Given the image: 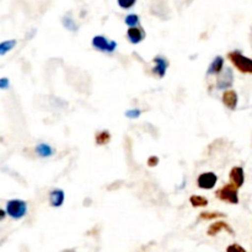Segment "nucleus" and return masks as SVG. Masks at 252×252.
<instances>
[{
    "mask_svg": "<svg viewBox=\"0 0 252 252\" xmlns=\"http://www.w3.org/2000/svg\"><path fill=\"white\" fill-rule=\"evenodd\" d=\"M228 59L240 73L252 74V59L244 56L240 51L229 52Z\"/></svg>",
    "mask_w": 252,
    "mask_h": 252,
    "instance_id": "nucleus-1",
    "label": "nucleus"
},
{
    "mask_svg": "<svg viewBox=\"0 0 252 252\" xmlns=\"http://www.w3.org/2000/svg\"><path fill=\"white\" fill-rule=\"evenodd\" d=\"M217 198H219L220 201L226 202V203L230 204H238L239 203V189L233 185L231 182L224 185L221 189H219L216 192Z\"/></svg>",
    "mask_w": 252,
    "mask_h": 252,
    "instance_id": "nucleus-2",
    "label": "nucleus"
},
{
    "mask_svg": "<svg viewBox=\"0 0 252 252\" xmlns=\"http://www.w3.org/2000/svg\"><path fill=\"white\" fill-rule=\"evenodd\" d=\"M6 214L10 218L19 220L22 219L27 213V203L22 199H11L6 202Z\"/></svg>",
    "mask_w": 252,
    "mask_h": 252,
    "instance_id": "nucleus-3",
    "label": "nucleus"
},
{
    "mask_svg": "<svg viewBox=\"0 0 252 252\" xmlns=\"http://www.w3.org/2000/svg\"><path fill=\"white\" fill-rule=\"evenodd\" d=\"M93 46L97 51L103 52V53H113L117 48V43L115 41H110L105 36L97 34L93 38Z\"/></svg>",
    "mask_w": 252,
    "mask_h": 252,
    "instance_id": "nucleus-4",
    "label": "nucleus"
},
{
    "mask_svg": "<svg viewBox=\"0 0 252 252\" xmlns=\"http://www.w3.org/2000/svg\"><path fill=\"white\" fill-rule=\"evenodd\" d=\"M218 182V176L214 172H202L197 179V186L202 189H212Z\"/></svg>",
    "mask_w": 252,
    "mask_h": 252,
    "instance_id": "nucleus-5",
    "label": "nucleus"
},
{
    "mask_svg": "<svg viewBox=\"0 0 252 252\" xmlns=\"http://www.w3.org/2000/svg\"><path fill=\"white\" fill-rule=\"evenodd\" d=\"M234 83V74L231 68L223 69L220 74L218 76V80H217V88L219 90H226V89L231 88Z\"/></svg>",
    "mask_w": 252,
    "mask_h": 252,
    "instance_id": "nucleus-6",
    "label": "nucleus"
},
{
    "mask_svg": "<svg viewBox=\"0 0 252 252\" xmlns=\"http://www.w3.org/2000/svg\"><path fill=\"white\" fill-rule=\"evenodd\" d=\"M221 231H226V233H229L230 235H234L233 228H231L228 223H225V221H221V220L214 221L213 224H211L208 228V230H207V235L217 236L219 233H221Z\"/></svg>",
    "mask_w": 252,
    "mask_h": 252,
    "instance_id": "nucleus-7",
    "label": "nucleus"
},
{
    "mask_svg": "<svg viewBox=\"0 0 252 252\" xmlns=\"http://www.w3.org/2000/svg\"><path fill=\"white\" fill-rule=\"evenodd\" d=\"M229 180L233 185H235L238 189L243 187V185L245 184V172L241 166H234L230 170V174H229Z\"/></svg>",
    "mask_w": 252,
    "mask_h": 252,
    "instance_id": "nucleus-8",
    "label": "nucleus"
},
{
    "mask_svg": "<svg viewBox=\"0 0 252 252\" xmlns=\"http://www.w3.org/2000/svg\"><path fill=\"white\" fill-rule=\"evenodd\" d=\"M153 62H154L155 64L154 68H153V73H154L155 75L159 76V78H164L165 74H166L167 68H169V62L161 56H157L153 59Z\"/></svg>",
    "mask_w": 252,
    "mask_h": 252,
    "instance_id": "nucleus-9",
    "label": "nucleus"
},
{
    "mask_svg": "<svg viewBox=\"0 0 252 252\" xmlns=\"http://www.w3.org/2000/svg\"><path fill=\"white\" fill-rule=\"evenodd\" d=\"M221 100H223L224 106H226L229 110H235L239 102L238 93H236L235 90H225L224 91Z\"/></svg>",
    "mask_w": 252,
    "mask_h": 252,
    "instance_id": "nucleus-10",
    "label": "nucleus"
},
{
    "mask_svg": "<svg viewBox=\"0 0 252 252\" xmlns=\"http://www.w3.org/2000/svg\"><path fill=\"white\" fill-rule=\"evenodd\" d=\"M145 32L144 30L140 29V27H129L127 31V38L129 39L130 43L138 44L144 39Z\"/></svg>",
    "mask_w": 252,
    "mask_h": 252,
    "instance_id": "nucleus-11",
    "label": "nucleus"
},
{
    "mask_svg": "<svg viewBox=\"0 0 252 252\" xmlns=\"http://www.w3.org/2000/svg\"><path fill=\"white\" fill-rule=\"evenodd\" d=\"M64 198H65L64 191L61 189H52L51 193H49V203H51V206L54 207V208H58V207L63 206Z\"/></svg>",
    "mask_w": 252,
    "mask_h": 252,
    "instance_id": "nucleus-12",
    "label": "nucleus"
},
{
    "mask_svg": "<svg viewBox=\"0 0 252 252\" xmlns=\"http://www.w3.org/2000/svg\"><path fill=\"white\" fill-rule=\"evenodd\" d=\"M224 69V58L223 57L218 56L212 61L211 65H209L207 74L208 75H219Z\"/></svg>",
    "mask_w": 252,
    "mask_h": 252,
    "instance_id": "nucleus-13",
    "label": "nucleus"
},
{
    "mask_svg": "<svg viewBox=\"0 0 252 252\" xmlns=\"http://www.w3.org/2000/svg\"><path fill=\"white\" fill-rule=\"evenodd\" d=\"M189 203L194 208H202V207L208 206V199L203 196H197V194H194V196L189 197Z\"/></svg>",
    "mask_w": 252,
    "mask_h": 252,
    "instance_id": "nucleus-14",
    "label": "nucleus"
},
{
    "mask_svg": "<svg viewBox=\"0 0 252 252\" xmlns=\"http://www.w3.org/2000/svg\"><path fill=\"white\" fill-rule=\"evenodd\" d=\"M36 153L42 158H48L53 154V149H52L51 145L46 144V143H41L36 147Z\"/></svg>",
    "mask_w": 252,
    "mask_h": 252,
    "instance_id": "nucleus-15",
    "label": "nucleus"
},
{
    "mask_svg": "<svg viewBox=\"0 0 252 252\" xmlns=\"http://www.w3.org/2000/svg\"><path fill=\"white\" fill-rule=\"evenodd\" d=\"M111 140V133L108 130H101L96 134L95 142L97 145H106Z\"/></svg>",
    "mask_w": 252,
    "mask_h": 252,
    "instance_id": "nucleus-16",
    "label": "nucleus"
},
{
    "mask_svg": "<svg viewBox=\"0 0 252 252\" xmlns=\"http://www.w3.org/2000/svg\"><path fill=\"white\" fill-rule=\"evenodd\" d=\"M199 218H201L202 220H213V219L225 218V214L219 213V212H202V213L199 214Z\"/></svg>",
    "mask_w": 252,
    "mask_h": 252,
    "instance_id": "nucleus-17",
    "label": "nucleus"
},
{
    "mask_svg": "<svg viewBox=\"0 0 252 252\" xmlns=\"http://www.w3.org/2000/svg\"><path fill=\"white\" fill-rule=\"evenodd\" d=\"M16 46V39H10V41H4L0 43V56H5L6 52L11 51Z\"/></svg>",
    "mask_w": 252,
    "mask_h": 252,
    "instance_id": "nucleus-18",
    "label": "nucleus"
},
{
    "mask_svg": "<svg viewBox=\"0 0 252 252\" xmlns=\"http://www.w3.org/2000/svg\"><path fill=\"white\" fill-rule=\"evenodd\" d=\"M139 22H140L139 16H138V15H135V14L127 15V16H126V19H125V24L127 25V26H129V27L138 26V25H139Z\"/></svg>",
    "mask_w": 252,
    "mask_h": 252,
    "instance_id": "nucleus-19",
    "label": "nucleus"
},
{
    "mask_svg": "<svg viewBox=\"0 0 252 252\" xmlns=\"http://www.w3.org/2000/svg\"><path fill=\"white\" fill-rule=\"evenodd\" d=\"M118 5H120L121 9H130V7H133L135 5V2H137V0H117Z\"/></svg>",
    "mask_w": 252,
    "mask_h": 252,
    "instance_id": "nucleus-20",
    "label": "nucleus"
},
{
    "mask_svg": "<svg viewBox=\"0 0 252 252\" xmlns=\"http://www.w3.org/2000/svg\"><path fill=\"white\" fill-rule=\"evenodd\" d=\"M63 25L66 27L68 30H71V31H76V25L74 24V21L71 20V17L65 16L63 19Z\"/></svg>",
    "mask_w": 252,
    "mask_h": 252,
    "instance_id": "nucleus-21",
    "label": "nucleus"
},
{
    "mask_svg": "<svg viewBox=\"0 0 252 252\" xmlns=\"http://www.w3.org/2000/svg\"><path fill=\"white\" fill-rule=\"evenodd\" d=\"M226 252H248L246 249H244L243 246L239 245V244H231L226 248Z\"/></svg>",
    "mask_w": 252,
    "mask_h": 252,
    "instance_id": "nucleus-22",
    "label": "nucleus"
},
{
    "mask_svg": "<svg viewBox=\"0 0 252 252\" xmlns=\"http://www.w3.org/2000/svg\"><path fill=\"white\" fill-rule=\"evenodd\" d=\"M140 110H137V108H134V110H129L126 112V116H127L128 118H138L140 116Z\"/></svg>",
    "mask_w": 252,
    "mask_h": 252,
    "instance_id": "nucleus-23",
    "label": "nucleus"
},
{
    "mask_svg": "<svg viewBox=\"0 0 252 252\" xmlns=\"http://www.w3.org/2000/svg\"><path fill=\"white\" fill-rule=\"evenodd\" d=\"M147 164H148V166H150V167L157 166V165L159 164V158L155 157V155H153V157H150L149 159H148Z\"/></svg>",
    "mask_w": 252,
    "mask_h": 252,
    "instance_id": "nucleus-24",
    "label": "nucleus"
},
{
    "mask_svg": "<svg viewBox=\"0 0 252 252\" xmlns=\"http://www.w3.org/2000/svg\"><path fill=\"white\" fill-rule=\"evenodd\" d=\"M10 86V80L7 78H1L0 79V88L2 89V90H5V89H7Z\"/></svg>",
    "mask_w": 252,
    "mask_h": 252,
    "instance_id": "nucleus-25",
    "label": "nucleus"
},
{
    "mask_svg": "<svg viewBox=\"0 0 252 252\" xmlns=\"http://www.w3.org/2000/svg\"><path fill=\"white\" fill-rule=\"evenodd\" d=\"M5 212H6V211H2V209L0 211V214H1V220L5 218Z\"/></svg>",
    "mask_w": 252,
    "mask_h": 252,
    "instance_id": "nucleus-26",
    "label": "nucleus"
},
{
    "mask_svg": "<svg viewBox=\"0 0 252 252\" xmlns=\"http://www.w3.org/2000/svg\"><path fill=\"white\" fill-rule=\"evenodd\" d=\"M63 252H75L74 250H66V251H63Z\"/></svg>",
    "mask_w": 252,
    "mask_h": 252,
    "instance_id": "nucleus-27",
    "label": "nucleus"
}]
</instances>
